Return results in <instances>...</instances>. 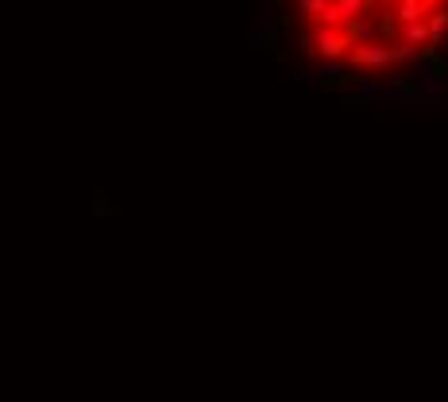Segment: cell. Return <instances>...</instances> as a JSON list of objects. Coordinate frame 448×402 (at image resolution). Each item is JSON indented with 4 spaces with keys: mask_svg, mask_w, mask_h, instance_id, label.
I'll return each mask as SVG.
<instances>
[{
    "mask_svg": "<svg viewBox=\"0 0 448 402\" xmlns=\"http://www.w3.org/2000/svg\"><path fill=\"white\" fill-rule=\"evenodd\" d=\"M309 31H313V54H321V58H329V62L344 58L348 46H355L348 27H309Z\"/></svg>",
    "mask_w": 448,
    "mask_h": 402,
    "instance_id": "cell-1",
    "label": "cell"
},
{
    "mask_svg": "<svg viewBox=\"0 0 448 402\" xmlns=\"http://www.w3.org/2000/svg\"><path fill=\"white\" fill-rule=\"evenodd\" d=\"M394 62H398V46H386V43L352 46V66H360V70H386Z\"/></svg>",
    "mask_w": 448,
    "mask_h": 402,
    "instance_id": "cell-2",
    "label": "cell"
},
{
    "mask_svg": "<svg viewBox=\"0 0 448 402\" xmlns=\"http://www.w3.org/2000/svg\"><path fill=\"white\" fill-rule=\"evenodd\" d=\"M440 70H444V66H433V62H417V66H409V82H414L417 85V89H421V93H429V97H437L440 100V93H444V82H440Z\"/></svg>",
    "mask_w": 448,
    "mask_h": 402,
    "instance_id": "cell-3",
    "label": "cell"
},
{
    "mask_svg": "<svg viewBox=\"0 0 448 402\" xmlns=\"http://www.w3.org/2000/svg\"><path fill=\"white\" fill-rule=\"evenodd\" d=\"M398 43L421 51V46L429 43V23H398ZM425 51H429V46H425Z\"/></svg>",
    "mask_w": 448,
    "mask_h": 402,
    "instance_id": "cell-4",
    "label": "cell"
},
{
    "mask_svg": "<svg viewBox=\"0 0 448 402\" xmlns=\"http://www.w3.org/2000/svg\"><path fill=\"white\" fill-rule=\"evenodd\" d=\"M329 4H332V0H298V15H301V20H309V23H317Z\"/></svg>",
    "mask_w": 448,
    "mask_h": 402,
    "instance_id": "cell-5",
    "label": "cell"
}]
</instances>
